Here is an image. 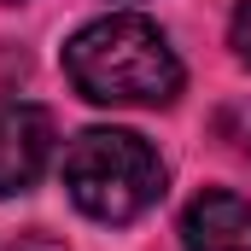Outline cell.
I'll list each match as a JSON object with an SVG mask.
<instances>
[{
	"instance_id": "3",
	"label": "cell",
	"mask_w": 251,
	"mask_h": 251,
	"mask_svg": "<svg viewBox=\"0 0 251 251\" xmlns=\"http://www.w3.org/2000/svg\"><path fill=\"white\" fill-rule=\"evenodd\" d=\"M53 158V117L29 100L0 105V199L29 193Z\"/></svg>"
},
{
	"instance_id": "5",
	"label": "cell",
	"mask_w": 251,
	"mask_h": 251,
	"mask_svg": "<svg viewBox=\"0 0 251 251\" xmlns=\"http://www.w3.org/2000/svg\"><path fill=\"white\" fill-rule=\"evenodd\" d=\"M228 35H234V53H240V59L251 64V0H240V12H234Z\"/></svg>"
},
{
	"instance_id": "2",
	"label": "cell",
	"mask_w": 251,
	"mask_h": 251,
	"mask_svg": "<svg viewBox=\"0 0 251 251\" xmlns=\"http://www.w3.org/2000/svg\"><path fill=\"white\" fill-rule=\"evenodd\" d=\"M64 193L94 222H134L164 199V158L134 128H88L64 152Z\"/></svg>"
},
{
	"instance_id": "4",
	"label": "cell",
	"mask_w": 251,
	"mask_h": 251,
	"mask_svg": "<svg viewBox=\"0 0 251 251\" xmlns=\"http://www.w3.org/2000/svg\"><path fill=\"white\" fill-rule=\"evenodd\" d=\"M181 251H251V199L240 193H199L181 210Z\"/></svg>"
},
{
	"instance_id": "1",
	"label": "cell",
	"mask_w": 251,
	"mask_h": 251,
	"mask_svg": "<svg viewBox=\"0 0 251 251\" xmlns=\"http://www.w3.org/2000/svg\"><path fill=\"white\" fill-rule=\"evenodd\" d=\"M64 76L94 105H170L181 94V59L170 35L140 12L82 24L64 41Z\"/></svg>"
},
{
	"instance_id": "8",
	"label": "cell",
	"mask_w": 251,
	"mask_h": 251,
	"mask_svg": "<svg viewBox=\"0 0 251 251\" xmlns=\"http://www.w3.org/2000/svg\"><path fill=\"white\" fill-rule=\"evenodd\" d=\"M0 6H12V0H0Z\"/></svg>"
},
{
	"instance_id": "6",
	"label": "cell",
	"mask_w": 251,
	"mask_h": 251,
	"mask_svg": "<svg viewBox=\"0 0 251 251\" xmlns=\"http://www.w3.org/2000/svg\"><path fill=\"white\" fill-rule=\"evenodd\" d=\"M228 134H234V146L251 158V111H234V117H228Z\"/></svg>"
},
{
	"instance_id": "7",
	"label": "cell",
	"mask_w": 251,
	"mask_h": 251,
	"mask_svg": "<svg viewBox=\"0 0 251 251\" xmlns=\"http://www.w3.org/2000/svg\"><path fill=\"white\" fill-rule=\"evenodd\" d=\"M18 251H64V246H53V240H41V234H35V240H24Z\"/></svg>"
}]
</instances>
